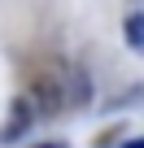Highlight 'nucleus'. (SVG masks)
Segmentation results:
<instances>
[{"label":"nucleus","instance_id":"nucleus-3","mask_svg":"<svg viewBox=\"0 0 144 148\" xmlns=\"http://www.w3.org/2000/svg\"><path fill=\"white\" fill-rule=\"evenodd\" d=\"M26 126H31V105L18 100V105H13V126H9V135H18V131H26Z\"/></svg>","mask_w":144,"mask_h":148},{"label":"nucleus","instance_id":"nucleus-4","mask_svg":"<svg viewBox=\"0 0 144 148\" xmlns=\"http://www.w3.org/2000/svg\"><path fill=\"white\" fill-rule=\"evenodd\" d=\"M122 148H144V139H127V144H122Z\"/></svg>","mask_w":144,"mask_h":148},{"label":"nucleus","instance_id":"nucleus-2","mask_svg":"<svg viewBox=\"0 0 144 148\" xmlns=\"http://www.w3.org/2000/svg\"><path fill=\"white\" fill-rule=\"evenodd\" d=\"M122 35H127V44L135 52H144V13H127L122 18Z\"/></svg>","mask_w":144,"mask_h":148},{"label":"nucleus","instance_id":"nucleus-5","mask_svg":"<svg viewBox=\"0 0 144 148\" xmlns=\"http://www.w3.org/2000/svg\"><path fill=\"white\" fill-rule=\"evenodd\" d=\"M39 148H65V144H61V139H57V144H39Z\"/></svg>","mask_w":144,"mask_h":148},{"label":"nucleus","instance_id":"nucleus-1","mask_svg":"<svg viewBox=\"0 0 144 148\" xmlns=\"http://www.w3.org/2000/svg\"><path fill=\"white\" fill-rule=\"evenodd\" d=\"M31 100H35V109H39V113H57L70 96H65V83H61V79H52V74H39V79L31 83Z\"/></svg>","mask_w":144,"mask_h":148}]
</instances>
